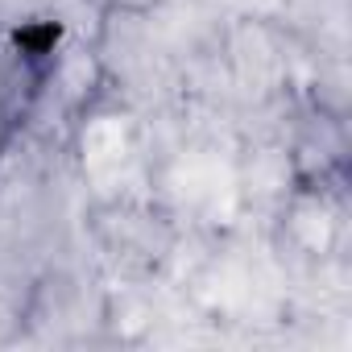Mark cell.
Here are the masks:
<instances>
[{
    "label": "cell",
    "instance_id": "obj_1",
    "mask_svg": "<svg viewBox=\"0 0 352 352\" xmlns=\"http://www.w3.org/2000/svg\"><path fill=\"white\" fill-rule=\"evenodd\" d=\"M96 236H100V249L104 257L116 265V270H129V274H145L153 270L166 249H170V228L166 220L145 208V204H108L100 216H96Z\"/></svg>",
    "mask_w": 352,
    "mask_h": 352
},
{
    "label": "cell",
    "instance_id": "obj_2",
    "mask_svg": "<svg viewBox=\"0 0 352 352\" xmlns=\"http://www.w3.org/2000/svg\"><path fill=\"white\" fill-rule=\"evenodd\" d=\"M34 294H38V286L0 274V344L21 340L25 323L34 319Z\"/></svg>",
    "mask_w": 352,
    "mask_h": 352
},
{
    "label": "cell",
    "instance_id": "obj_3",
    "mask_svg": "<svg viewBox=\"0 0 352 352\" xmlns=\"http://www.w3.org/2000/svg\"><path fill=\"white\" fill-rule=\"evenodd\" d=\"M108 17H149L153 9H162L166 0H96Z\"/></svg>",
    "mask_w": 352,
    "mask_h": 352
},
{
    "label": "cell",
    "instance_id": "obj_4",
    "mask_svg": "<svg viewBox=\"0 0 352 352\" xmlns=\"http://www.w3.org/2000/svg\"><path fill=\"white\" fill-rule=\"evenodd\" d=\"M13 141H17V137L9 133V124H5V120H0V162H5V153H9V145H13Z\"/></svg>",
    "mask_w": 352,
    "mask_h": 352
}]
</instances>
